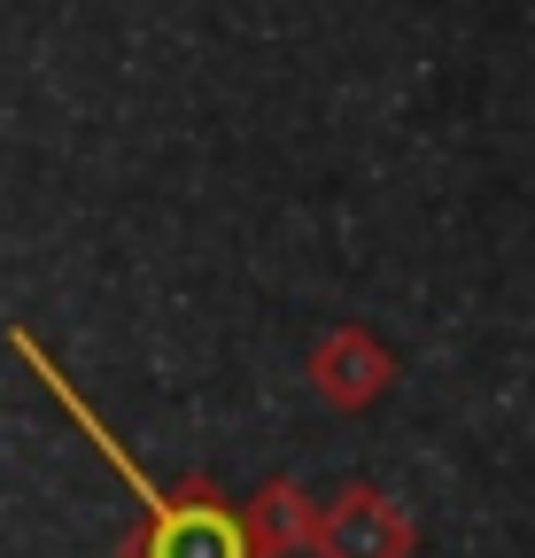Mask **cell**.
<instances>
[{
  "instance_id": "4",
  "label": "cell",
  "mask_w": 535,
  "mask_h": 558,
  "mask_svg": "<svg viewBox=\"0 0 535 558\" xmlns=\"http://www.w3.org/2000/svg\"><path fill=\"white\" fill-rule=\"evenodd\" d=\"M248 520V543H256V558H288V550H311V520H318V505L303 497V481L295 473H272L256 488V512H241Z\"/></svg>"
},
{
  "instance_id": "1",
  "label": "cell",
  "mask_w": 535,
  "mask_h": 558,
  "mask_svg": "<svg viewBox=\"0 0 535 558\" xmlns=\"http://www.w3.org/2000/svg\"><path fill=\"white\" fill-rule=\"evenodd\" d=\"M9 349L47 380V396L71 411V427L101 450V465L141 497V527H132V543H124V558H256V543H248V520H241V505H226V488L218 481H179V488H163V481H148V465H132V450L101 427V411L71 388V373H62L47 349L24 333V326H9Z\"/></svg>"
},
{
  "instance_id": "3",
  "label": "cell",
  "mask_w": 535,
  "mask_h": 558,
  "mask_svg": "<svg viewBox=\"0 0 535 558\" xmlns=\"http://www.w3.org/2000/svg\"><path fill=\"white\" fill-rule=\"evenodd\" d=\"M388 380H396V349H388L373 326L350 318V326L318 333V349H311V388H318L333 411H365V403H380Z\"/></svg>"
},
{
  "instance_id": "2",
  "label": "cell",
  "mask_w": 535,
  "mask_h": 558,
  "mask_svg": "<svg viewBox=\"0 0 535 558\" xmlns=\"http://www.w3.org/2000/svg\"><path fill=\"white\" fill-rule=\"evenodd\" d=\"M311 550L318 558H412L420 527H412V512L396 497H380L373 481H350V488H333V497L318 505Z\"/></svg>"
}]
</instances>
